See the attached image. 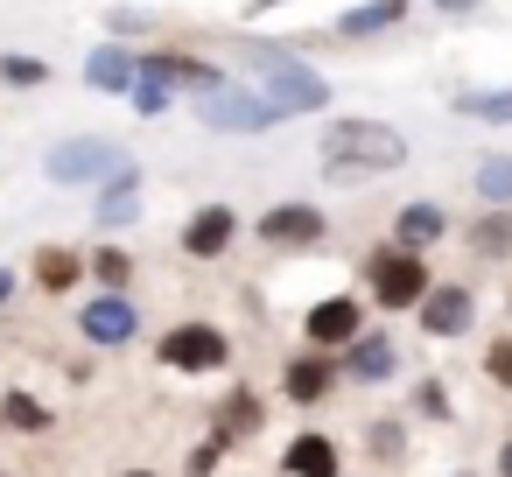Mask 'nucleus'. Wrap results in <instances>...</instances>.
<instances>
[{
    "mask_svg": "<svg viewBox=\"0 0 512 477\" xmlns=\"http://www.w3.org/2000/svg\"><path fill=\"white\" fill-rule=\"evenodd\" d=\"M435 8H442V15H470V8H477V0H435Z\"/></svg>",
    "mask_w": 512,
    "mask_h": 477,
    "instance_id": "34",
    "label": "nucleus"
},
{
    "mask_svg": "<svg viewBox=\"0 0 512 477\" xmlns=\"http://www.w3.org/2000/svg\"><path fill=\"white\" fill-rule=\"evenodd\" d=\"M253 92H267V99L281 106V120H295V113H323V106H330V78H323L316 64H302L295 50H267V57H253Z\"/></svg>",
    "mask_w": 512,
    "mask_h": 477,
    "instance_id": "2",
    "label": "nucleus"
},
{
    "mask_svg": "<svg viewBox=\"0 0 512 477\" xmlns=\"http://www.w3.org/2000/svg\"><path fill=\"white\" fill-rule=\"evenodd\" d=\"M50 421H57V414H50V400L22 393V386L8 393V428H15V435H50Z\"/></svg>",
    "mask_w": 512,
    "mask_h": 477,
    "instance_id": "25",
    "label": "nucleus"
},
{
    "mask_svg": "<svg viewBox=\"0 0 512 477\" xmlns=\"http://www.w3.org/2000/svg\"><path fill=\"white\" fill-rule=\"evenodd\" d=\"M85 267H92V260H85V253H71V246H43V253L29 260V274H36V288H43V295H71V288L85 281Z\"/></svg>",
    "mask_w": 512,
    "mask_h": 477,
    "instance_id": "20",
    "label": "nucleus"
},
{
    "mask_svg": "<svg viewBox=\"0 0 512 477\" xmlns=\"http://www.w3.org/2000/svg\"><path fill=\"white\" fill-rule=\"evenodd\" d=\"M141 218V169L127 162L106 190H99V232H120V225H134Z\"/></svg>",
    "mask_w": 512,
    "mask_h": 477,
    "instance_id": "19",
    "label": "nucleus"
},
{
    "mask_svg": "<svg viewBox=\"0 0 512 477\" xmlns=\"http://www.w3.org/2000/svg\"><path fill=\"white\" fill-rule=\"evenodd\" d=\"M456 225H449V204H435V197H414V204H400L393 211V246H407V253H428V246H442Z\"/></svg>",
    "mask_w": 512,
    "mask_h": 477,
    "instance_id": "14",
    "label": "nucleus"
},
{
    "mask_svg": "<svg viewBox=\"0 0 512 477\" xmlns=\"http://www.w3.org/2000/svg\"><path fill=\"white\" fill-rule=\"evenodd\" d=\"M344 379V358H330V351H295L288 365H281V400L288 407H323L330 400V386Z\"/></svg>",
    "mask_w": 512,
    "mask_h": 477,
    "instance_id": "11",
    "label": "nucleus"
},
{
    "mask_svg": "<svg viewBox=\"0 0 512 477\" xmlns=\"http://www.w3.org/2000/svg\"><path fill=\"white\" fill-rule=\"evenodd\" d=\"M505 309H512V295H505Z\"/></svg>",
    "mask_w": 512,
    "mask_h": 477,
    "instance_id": "41",
    "label": "nucleus"
},
{
    "mask_svg": "<svg viewBox=\"0 0 512 477\" xmlns=\"http://www.w3.org/2000/svg\"><path fill=\"white\" fill-rule=\"evenodd\" d=\"M85 85H92V92H134V85H141V57L120 50V43H99V50L85 57Z\"/></svg>",
    "mask_w": 512,
    "mask_h": 477,
    "instance_id": "17",
    "label": "nucleus"
},
{
    "mask_svg": "<svg viewBox=\"0 0 512 477\" xmlns=\"http://www.w3.org/2000/svg\"><path fill=\"white\" fill-rule=\"evenodd\" d=\"M232 239H239V211L232 204H197L190 218H183V260H225L232 253Z\"/></svg>",
    "mask_w": 512,
    "mask_h": 477,
    "instance_id": "12",
    "label": "nucleus"
},
{
    "mask_svg": "<svg viewBox=\"0 0 512 477\" xmlns=\"http://www.w3.org/2000/svg\"><path fill=\"white\" fill-rule=\"evenodd\" d=\"M498 477H512V442H498Z\"/></svg>",
    "mask_w": 512,
    "mask_h": 477,
    "instance_id": "36",
    "label": "nucleus"
},
{
    "mask_svg": "<svg viewBox=\"0 0 512 477\" xmlns=\"http://www.w3.org/2000/svg\"><path fill=\"white\" fill-rule=\"evenodd\" d=\"M456 113L484 120V127H512V85H498V92H456Z\"/></svg>",
    "mask_w": 512,
    "mask_h": 477,
    "instance_id": "23",
    "label": "nucleus"
},
{
    "mask_svg": "<svg viewBox=\"0 0 512 477\" xmlns=\"http://www.w3.org/2000/svg\"><path fill=\"white\" fill-rule=\"evenodd\" d=\"M141 71L169 78V85H176V92H190V99H211V92H225V85H232L218 64H204V57H190V50H148V57H141Z\"/></svg>",
    "mask_w": 512,
    "mask_h": 477,
    "instance_id": "13",
    "label": "nucleus"
},
{
    "mask_svg": "<svg viewBox=\"0 0 512 477\" xmlns=\"http://www.w3.org/2000/svg\"><path fill=\"white\" fill-rule=\"evenodd\" d=\"M281 8V0H246V15H274Z\"/></svg>",
    "mask_w": 512,
    "mask_h": 477,
    "instance_id": "37",
    "label": "nucleus"
},
{
    "mask_svg": "<svg viewBox=\"0 0 512 477\" xmlns=\"http://www.w3.org/2000/svg\"><path fill=\"white\" fill-rule=\"evenodd\" d=\"M477 365H484V379H491V386H505V393H512V337H491Z\"/></svg>",
    "mask_w": 512,
    "mask_h": 477,
    "instance_id": "31",
    "label": "nucleus"
},
{
    "mask_svg": "<svg viewBox=\"0 0 512 477\" xmlns=\"http://www.w3.org/2000/svg\"><path fill=\"white\" fill-rule=\"evenodd\" d=\"M365 288H372V302L386 309V316H414L421 302H428V288H435V274H428V260L421 253H407V246H379L372 260H365Z\"/></svg>",
    "mask_w": 512,
    "mask_h": 477,
    "instance_id": "3",
    "label": "nucleus"
},
{
    "mask_svg": "<svg viewBox=\"0 0 512 477\" xmlns=\"http://www.w3.org/2000/svg\"><path fill=\"white\" fill-rule=\"evenodd\" d=\"M470 253L477 260H512V204H484V218L470 225Z\"/></svg>",
    "mask_w": 512,
    "mask_h": 477,
    "instance_id": "21",
    "label": "nucleus"
},
{
    "mask_svg": "<svg viewBox=\"0 0 512 477\" xmlns=\"http://www.w3.org/2000/svg\"><path fill=\"white\" fill-rule=\"evenodd\" d=\"M0 428H8V393H0Z\"/></svg>",
    "mask_w": 512,
    "mask_h": 477,
    "instance_id": "39",
    "label": "nucleus"
},
{
    "mask_svg": "<svg viewBox=\"0 0 512 477\" xmlns=\"http://www.w3.org/2000/svg\"><path fill=\"white\" fill-rule=\"evenodd\" d=\"M281 470H288V477H344V449H337L330 435H316V428H309V435H295V442H288Z\"/></svg>",
    "mask_w": 512,
    "mask_h": 477,
    "instance_id": "18",
    "label": "nucleus"
},
{
    "mask_svg": "<svg viewBox=\"0 0 512 477\" xmlns=\"http://www.w3.org/2000/svg\"><path fill=\"white\" fill-rule=\"evenodd\" d=\"M225 449H232V435H218V428H211V435L190 449V477H218V456H225Z\"/></svg>",
    "mask_w": 512,
    "mask_h": 477,
    "instance_id": "32",
    "label": "nucleus"
},
{
    "mask_svg": "<svg viewBox=\"0 0 512 477\" xmlns=\"http://www.w3.org/2000/svg\"><path fill=\"white\" fill-rule=\"evenodd\" d=\"M169 99H176V85H169V78H155V71H141V85H134L141 120H162V113H169Z\"/></svg>",
    "mask_w": 512,
    "mask_h": 477,
    "instance_id": "30",
    "label": "nucleus"
},
{
    "mask_svg": "<svg viewBox=\"0 0 512 477\" xmlns=\"http://www.w3.org/2000/svg\"><path fill=\"white\" fill-rule=\"evenodd\" d=\"M92 281L113 288V295H127V288H134V253H127V246H99V253H92Z\"/></svg>",
    "mask_w": 512,
    "mask_h": 477,
    "instance_id": "24",
    "label": "nucleus"
},
{
    "mask_svg": "<svg viewBox=\"0 0 512 477\" xmlns=\"http://www.w3.org/2000/svg\"><path fill=\"white\" fill-rule=\"evenodd\" d=\"M0 477H15V470H0Z\"/></svg>",
    "mask_w": 512,
    "mask_h": 477,
    "instance_id": "40",
    "label": "nucleus"
},
{
    "mask_svg": "<svg viewBox=\"0 0 512 477\" xmlns=\"http://www.w3.org/2000/svg\"><path fill=\"white\" fill-rule=\"evenodd\" d=\"M197 113H204L211 134H267V127H281V106L267 92H246V85H225V92L197 99Z\"/></svg>",
    "mask_w": 512,
    "mask_h": 477,
    "instance_id": "6",
    "label": "nucleus"
},
{
    "mask_svg": "<svg viewBox=\"0 0 512 477\" xmlns=\"http://www.w3.org/2000/svg\"><path fill=\"white\" fill-rule=\"evenodd\" d=\"M260 421H267V407H260V393H253V386H232L211 428H218V435H232V442H246V435H253Z\"/></svg>",
    "mask_w": 512,
    "mask_h": 477,
    "instance_id": "22",
    "label": "nucleus"
},
{
    "mask_svg": "<svg viewBox=\"0 0 512 477\" xmlns=\"http://www.w3.org/2000/svg\"><path fill=\"white\" fill-rule=\"evenodd\" d=\"M127 169V148L120 141H106V134H71V141H57L50 155H43V176L50 183H113Z\"/></svg>",
    "mask_w": 512,
    "mask_h": 477,
    "instance_id": "4",
    "label": "nucleus"
},
{
    "mask_svg": "<svg viewBox=\"0 0 512 477\" xmlns=\"http://www.w3.org/2000/svg\"><path fill=\"white\" fill-rule=\"evenodd\" d=\"M358 337H365V302L358 295H330L302 316V344H316V351H351Z\"/></svg>",
    "mask_w": 512,
    "mask_h": 477,
    "instance_id": "10",
    "label": "nucleus"
},
{
    "mask_svg": "<svg viewBox=\"0 0 512 477\" xmlns=\"http://www.w3.org/2000/svg\"><path fill=\"white\" fill-rule=\"evenodd\" d=\"M414 323H421L435 344L470 337V323H477V288H463V281H435V288H428V302L414 309Z\"/></svg>",
    "mask_w": 512,
    "mask_h": 477,
    "instance_id": "9",
    "label": "nucleus"
},
{
    "mask_svg": "<svg viewBox=\"0 0 512 477\" xmlns=\"http://www.w3.org/2000/svg\"><path fill=\"white\" fill-rule=\"evenodd\" d=\"M414 414H421V421H449V414H456L449 379H414Z\"/></svg>",
    "mask_w": 512,
    "mask_h": 477,
    "instance_id": "29",
    "label": "nucleus"
},
{
    "mask_svg": "<svg viewBox=\"0 0 512 477\" xmlns=\"http://www.w3.org/2000/svg\"><path fill=\"white\" fill-rule=\"evenodd\" d=\"M477 197L484 204H512V162L505 155H484L477 162Z\"/></svg>",
    "mask_w": 512,
    "mask_h": 477,
    "instance_id": "28",
    "label": "nucleus"
},
{
    "mask_svg": "<svg viewBox=\"0 0 512 477\" xmlns=\"http://www.w3.org/2000/svg\"><path fill=\"white\" fill-rule=\"evenodd\" d=\"M8 302H15V274H8V267H0V309H8Z\"/></svg>",
    "mask_w": 512,
    "mask_h": 477,
    "instance_id": "35",
    "label": "nucleus"
},
{
    "mask_svg": "<svg viewBox=\"0 0 512 477\" xmlns=\"http://www.w3.org/2000/svg\"><path fill=\"white\" fill-rule=\"evenodd\" d=\"M120 477H162V470H120Z\"/></svg>",
    "mask_w": 512,
    "mask_h": 477,
    "instance_id": "38",
    "label": "nucleus"
},
{
    "mask_svg": "<svg viewBox=\"0 0 512 477\" xmlns=\"http://www.w3.org/2000/svg\"><path fill=\"white\" fill-rule=\"evenodd\" d=\"M323 232H330V218L316 204H267L253 218V239L267 253H309V246H323Z\"/></svg>",
    "mask_w": 512,
    "mask_h": 477,
    "instance_id": "7",
    "label": "nucleus"
},
{
    "mask_svg": "<svg viewBox=\"0 0 512 477\" xmlns=\"http://www.w3.org/2000/svg\"><path fill=\"white\" fill-rule=\"evenodd\" d=\"M134 330H141V309H134V295H113V288H99V295L78 309V337H85V344H99V351H120V344H134Z\"/></svg>",
    "mask_w": 512,
    "mask_h": 477,
    "instance_id": "8",
    "label": "nucleus"
},
{
    "mask_svg": "<svg viewBox=\"0 0 512 477\" xmlns=\"http://www.w3.org/2000/svg\"><path fill=\"white\" fill-rule=\"evenodd\" d=\"M316 155H323L330 183H372V176H386V169L407 162V134L386 127V120H330L323 141H316Z\"/></svg>",
    "mask_w": 512,
    "mask_h": 477,
    "instance_id": "1",
    "label": "nucleus"
},
{
    "mask_svg": "<svg viewBox=\"0 0 512 477\" xmlns=\"http://www.w3.org/2000/svg\"><path fill=\"white\" fill-rule=\"evenodd\" d=\"M106 29H120V36H134V29H148V15H141V8H113V15H106Z\"/></svg>",
    "mask_w": 512,
    "mask_h": 477,
    "instance_id": "33",
    "label": "nucleus"
},
{
    "mask_svg": "<svg viewBox=\"0 0 512 477\" xmlns=\"http://www.w3.org/2000/svg\"><path fill=\"white\" fill-rule=\"evenodd\" d=\"M0 85L36 92V85H50V64H43V57H29V50H8V57H0Z\"/></svg>",
    "mask_w": 512,
    "mask_h": 477,
    "instance_id": "26",
    "label": "nucleus"
},
{
    "mask_svg": "<svg viewBox=\"0 0 512 477\" xmlns=\"http://www.w3.org/2000/svg\"><path fill=\"white\" fill-rule=\"evenodd\" d=\"M365 449H372V463H407V421H372Z\"/></svg>",
    "mask_w": 512,
    "mask_h": 477,
    "instance_id": "27",
    "label": "nucleus"
},
{
    "mask_svg": "<svg viewBox=\"0 0 512 477\" xmlns=\"http://www.w3.org/2000/svg\"><path fill=\"white\" fill-rule=\"evenodd\" d=\"M344 358V379H358V386H386L393 372H400V344L386 337V330H365L351 351H337Z\"/></svg>",
    "mask_w": 512,
    "mask_h": 477,
    "instance_id": "15",
    "label": "nucleus"
},
{
    "mask_svg": "<svg viewBox=\"0 0 512 477\" xmlns=\"http://www.w3.org/2000/svg\"><path fill=\"white\" fill-rule=\"evenodd\" d=\"M400 22H407V0H358V8L330 15V36L337 43H365V36H386Z\"/></svg>",
    "mask_w": 512,
    "mask_h": 477,
    "instance_id": "16",
    "label": "nucleus"
},
{
    "mask_svg": "<svg viewBox=\"0 0 512 477\" xmlns=\"http://www.w3.org/2000/svg\"><path fill=\"white\" fill-rule=\"evenodd\" d=\"M155 358H162L169 372H225V365H232V337H225L218 323H176V330H162Z\"/></svg>",
    "mask_w": 512,
    "mask_h": 477,
    "instance_id": "5",
    "label": "nucleus"
}]
</instances>
